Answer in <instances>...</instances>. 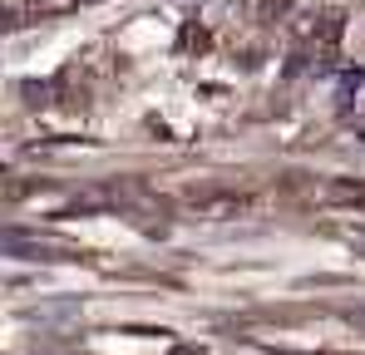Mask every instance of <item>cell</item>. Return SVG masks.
Masks as SVG:
<instances>
[{
	"instance_id": "cell-1",
	"label": "cell",
	"mask_w": 365,
	"mask_h": 355,
	"mask_svg": "<svg viewBox=\"0 0 365 355\" xmlns=\"http://www.w3.org/2000/svg\"><path fill=\"white\" fill-rule=\"evenodd\" d=\"M187 207L197 217H247L257 202H252V192H237V187H192Z\"/></svg>"
},
{
	"instance_id": "cell-2",
	"label": "cell",
	"mask_w": 365,
	"mask_h": 355,
	"mask_svg": "<svg viewBox=\"0 0 365 355\" xmlns=\"http://www.w3.org/2000/svg\"><path fill=\"white\" fill-rule=\"evenodd\" d=\"M341 30H346V15L341 10H321V15H306L302 25H297V40L316 45V50H336Z\"/></svg>"
},
{
	"instance_id": "cell-3",
	"label": "cell",
	"mask_w": 365,
	"mask_h": 355,
	"mask_svg": "<svg viewBox=\"0 0 365 355\" xmlns=\"http://www.w3.org/2000/svg\"><path fill=\"white\" fill-rule=\"evenodd\" d=\"M292 5H297V0H262V5H257V15H262L267 25H277V20H287V15H292Z\"/></svg>"
},
{
	"instance_id": "cell-4",
	"label": "cell",
	"mask_w": 365,
	"mask_h": 355,
	"mask_svg": "<svg viewBox=\"0 0 365 355\" xmlns=\"http://www.w3.org/2000/svg\"><path fill=\"white\" fill-rule=\"evenodd\" d=\"M35 5H50V0H35Z\"/></svg>"
}]
</instances>
